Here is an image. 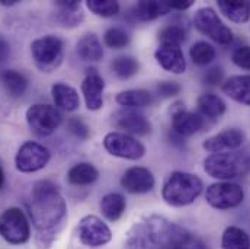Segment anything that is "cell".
Here are the masks:
<instances>
[{"instance_id":"1","label":"cell","mask_w":250,"mask_h":249,"mask_svg":"<svg viewBox=\"0 0 250 249\" xmlns=\"http://www.w3.org/2000/svg\"><path fill=\"white\" fill-rule=\"evenodd\" d=\"M28 211L38 248H51L67 219V204L57 185L51 181H38L32 188Z\"/></svg>"},{"instance_id":"2","label":"cell","mask_w":250,"mask_h":249,"mask_svg":"<svg viewBox=\"0 0 250 249\" xmlns=\"http://www.w3.org/2000/svg\"><path fill=\"white\" fill-rule=\"evenodd\" d=\"M176 223L162 216H150L135 223L126 233L123 249H163Z\"/></svg>"},{"instance_id":"3","label":"cell","mask_w":250,"mask_h":249,"mask_svg":"<svg viewBox=\"0 0 250 249\" xmlns=\"http://www.w3.org/2000/svg\"><path fill=\"white\" fill-rule=\"evenodd\" d=\"M204 171L215 180L231 181L250 174L249 150L212 153L204 160Z\"/></svg>"},{"instance_id":"4","label":"cell","mask_w":250,"mask_h":249,"mask_svg":"<svg viewBox=\"0 0 250 249\" xmlns=\"http://www.w3.org/2000/svg\"><path fill=\"white\" fill-rule=\"evenodd\" d=\"M202 180L189 172L175 171L167 175L162 188V197L172 207H185L192 204L202 192Z\"/></svg>"},{"instance_id":"5","label":"cell","mask_w":250,"mask_h":249,"mask_svg":"<svg viewBox=\"0 0 250 249\" xmlns=\"http://www.w3.org/2000/svg\"><path fill=\"white\" fill-rule=\"evenodd\" d=\"M31 54L35 66L44 71L50 73L57 68L64 57V43L56 35H44L32 41Z\"/></svg>"},{"instance_id":"6","label":"cell","mask_w":250,"mask_h":249,"mask_svg":"<svg viewBox=\"0 0 250 249\" xmlns=\"http://www.w3.org/2000/svg\"><path fill=\"white\" fill-rule=\"evenodd\" d=\"M0 236L10 245H23L31 238V223L18 207H9L0 214Z\"/></svg>"},{"instance_id":"7","label":"cell","mask_w":250,"mask_h":249,"mask_svg":"<svg viewBox=\"0 0 250 249\" xmlns=\"http://www.w3.org/2000/svg\"><path fill=\"white\" fill-rule=\"evenodd\" d=\"M193 25L202 35L220 45H229L233 41V31L221 21L212 7L198 9L193 15Z\"/></svg>"},{"instance_id":"8","label":"cell","mask_w":250,"mask_h":249,"mask_svg":"<svg viewBox=\"0 0 250 249\" xmlns=\"http://www.w3.org/2000/svg\"><path fill=\"white\" fill-rule=\"evenodd\" d=\"M29 128L40 137L51 136L62 124V113L48 104H34L25 114Z\"/></svg>"},{"instance_id":"9","label":"cell","mask_w":250,"mask_h":249,"mask_svg":"<svg viewBox=\"0 0 250 249\" xmlns=\"http://www.w3.org/2000/svg\"><path fill=\"white\" fill-rule=\"evenodd\" d=\"M207 203L217 210H230L240 205L245 200V189L231 181L211 184L205 192Z\"/></svg>"},{"instance_id":"10","label":"cell","mask_w":250,"mask_h":249,"mask_svg":"<svg viewBox=\"0 0 250 249\" xmlns=\"http://www.w3.org/2000/svg\"><path fill=\"white\" fill-rule=\"evenodd\" d=\"M50 159L51 153L44 144L29 140L19 147L15 156V165L19 172L32 174L44 169L48 165Z\"/></svg>"},{"instance_id":"11","label":"cell","mask_w":250,"mask_h":249,"mask_svg":"<svg viewBox=\"0 0 250 249\" xmlns=\"http://www.w3.org/2000/svg\"><path fill=\"white\" fill-rule=\"evenodd\" d=\"M77 236L87 248H101L112 241L109 226L98 216L87 214L82 217L77 226Z\"/></svg>"},{"instance_id":"12","label":"cell","mask_w":250,"mask_h":249,"mask_svg":"<svg viewBox=\"0 0 250 249\" xmlns=\"http://www.w3.org/2000/svg\"><path fill=\"white\" fill-rule=\"evenodd\" d=\"M104 147L109 155L126 160H138L146 155V147L141 141L121 131L108 133L104 137Z\"/></svg>"},{"instance_id":"13","label":"cell","mask_w":250,"mask_h":249,"mask_svg":"<svg viewBox=\"0 0 250 249\" xmlns=\"http://www.w3.org/2000/svg\"><path fill=\"white\" fill-rule=\"evenodd\" d=\"M245 133L239 128H227L215 136L208 137L204 143L202 147L212 153H224V152H233L239 150L243 143H245Z\"/></svg>"},{"instance_id":"14","label":"cell","mask_w":250,"mask_h":249,"mask_svg":"<svg viewBox=\"0 0 250 249\" xmlns=\"http://www.w3.org/2000/svg\"><path fill=\"white\" fill-rule=\"evenodd\" d=\"M114 125L121 130V133L128 136H148L151 133V123L148 118H146L143 114L134 111V110H123L115 113Z\"/></svg>"},{"instance_id":"15","label":"cell","mask_w":250,"mask_h":249,"mask_svg":"<svg viewBox=\"0 0 250 249\" xmlns=\"http://www.w3.org/2000/svg\"><path fill=\"white\" fill-rule=\"evenodd\" d=\"M80 88L87 110L99 111L104 107V91H105L104 77L95 68H90L87 70Z\"/></svg>"},{"instance_id":"16","label":"cell","mask_w":250,"mask_h":249,"mask_svg":"<svg viewBox=\"0 0 250 249\" xmlns=\"http://www.w3.org/2000/svg\"><path fill=\"white\" fill-rule=\"evenodd\" d=\"M156 184L150 169L143 166H132L126 169L121 178V185L129 194H147Z\"/></svg>"},{"instance_id":"17","label":"cell","mask_w":250,"mask_h":249,"mask_svg":"<svg viewBox=\"0 0 250 249\" xmlns=\"http://www.w3.org/2000/svg\"><path fill=\"white\" fill-rule=\"evenodd\" d=\"M154 59L162 68L173 74H182L187 70V60L179 45L160 44L154 51Z\"/></svg>"},{"instance_id":"18","label":"cell","mask_w":250,"mask_h":249,"mask_svg":"<svg viewBox=\"0 0 250 249\" xmlns=\"http://www.w3.org/2000/svg\"><path fill=\"white\" fill-rule=\"evenodd\" d=\"M205 127V118L199 114L181 111L172 115V131L181 137H190Z\"/></svg>"},{"instance_id":"19","label":"cell","mask_w":250,"mask_h":249,"mask_svg":"<svg viewBox=\"0 0 250 249\" xmlns=\"http://www.w3.org/2000/svg\"><path fill=\"white\" fill-rule=\"evenodd\" d=\"M51 95H53L56 108L59 111L73 113L80 107L79 92L67 83H62V82L54 83L51 86Z\"/></svg>"},{"instance_id":"20","label":"cell","mask_w":250,"mask_h":249,"mask_svg":"<svg viewBox=\"0 0 250 249\" xmlns=\"http://www.w3.org/2000/svg\"><path fill=\"white\" fill-rule=\"evenodd\" d=\"M223 92L233 101L250 107V74L231 76L223 83Z\"/></svg>"},{"instance_id":"21","label":"cell","mask_w":250,"mask_h":249,"mask_svg":"<svg viewBox=\"0 0 250 249\" xmlns=\"http://www.w3.org/2000/svg\"><path fill=\"white\" fill-rule=\"evenodd\" d=\"M56 6H57L56 19L62 26H68V28L77 26L84 18L79 0H57Z\"/></svg>"},{"instance_id":"22","label":"cell","mask_w":250,"mask_h":249,"mask_svg":"<svg viewBox=\"0 0 250 249\" xmlns=\"http://www.w3.org/2000/svg\"><path fill=\"white\" fill-rule=\"evenodd\" d=\"M172 9L167 1H159V0H141L132 7V16L140 22H150L154 21L166 13H169Z\"/></svg>"},{"instance_id":"23","label":"cell","mask_w":250,"mask_h":249,"mask_svg":"<svg viewBox=\"0 0 250 249\" xmlns=\"http://www.w3.org/2000/svg\"><path fill=\"white\" fill-rule=\"evenodd\" d=\"M220 12L234 23H246L250 19V1L248 0H218Z\"/></svg>"},{"instance_id":"24","label":"cell","mask_w":250,"mask_h":249,"mask_svg":"<svg viewBox=\"0 0 250 249\" xmlns=\"http://www.w3.org/2000/svg\"><path fill=\"white\" fill-rule=\"evenodd\" d=\"M76 53L83 62H99L104 57L102 43L96 34H86L77 41Z\"/></svg>"},{"instance_id":"25","label":"cell","mask_w":250,"mask_h":249,"mask_svg":"<svg viewBox=\"0 0 250 249\" xmlns=\"http://www.w3.org/2000/svg\"><path fill=\"white\" fill-rule=\"evenodd\" d=\"M163 249H207V245L202 239L178 225Z\"/></svg>"},{"instance_id":"26","label":"cell","mask_w":250,"mask_h":249,"mask_svg":"<svg viewBox=\"0 0 250 249\" xmlns=\"http://www.w3.org/2000/svg\"><path fill=\"white\" fill-rule=\"evenodd\" d=\"M196 105H198V110H199L201 115L204 118H207V120H217L227 110V105L223 101V98H220L215 93H209V92L202 93L198 98Z\"/></svg>"},{"instance_id":"27","label":"cell","mask_w":250,"mask_h":249,"mask_svg":"<svg viewBox=\"0 0 250 249\" xmlns=\"http://www.w3.org/2000/svg\"><path fill=\"white\" fill-rule=\"evenodd\" d=\"M99 178V171L89 162H80L71 166L67 172V181L71 185H90Z\"/></svg>"},{"instance_id":"28","label":"cell","mask_w":250,"mask_h":249,"mask_svg":"<svg viewBox=\"0 0 250 249\" xmlns=\"http://www.w3.org/2000/svg\"><path fill=\"white\" fill-rule=\"evenodd\" d=\"M125 208H126V200L120 192H109L101 201V211L104 217L109 222L120 220L124 216Z\"/></svg>"},{"instance_id":"29","label":"cell","mask_w":250,"mask_h":249,"mask_svg":"<svg viewBox=\"0 0 250 249\" xmlns=\"http://www.w3.org/2000/svg\"><path fill=\"white\" fill-rule=\"evenodd\" d=\"M117 104L126 110H135V108H144L148 107L153 102V96L146 89H128L123 91L115 98Z\"/></svg>"},{"instance_id":"30","label":"cell","mask_w":250,"mask_h":249,"mask_svg":"<svg viewBox=\"0 0 250 249\" xmlns=\"http://www.w3.org/2000/svg\"><path fill=\"white\" fill-rule=\"evenodd\" d=\"M0 82L6 89V92L13 98L22 96L28 89V79L16 70L0 71Z\"/></svg>"},{"instance_id":"31","label":"cell","mask_w":250,"mask_h":249,"mask_svg":"<svg viewBox=\"0 0 250 249\" xmlns=\"http://www.w3.org/2000/svg\"><path fill=\"white\" fill-rule=\"evenodd\" d=\"M223 249H250V236L237 226H229L221 236Z\"/></svg>"},{"instance_id":"32","label":"cell","mask_w":250,"mask_h":249,"mask_svg":"<svg viewBox=\"0 0 250 249\" xmlns=\"http://www.w3.org/2000/svg\"><path fill=\"white\" fill-rule=\"evenodd\" d=\"M111 70L118 79L126 80L138 73L140 63L131 56H121V57L114 59V62L111 63Z\"/></svg>"},{"instance_id":"33","label":"cell","mask_w":250,"mask_h":249,"mask_svg":"<svg viewBox=\"0 0 250 249\" xmlns=\"http://www.w3.org/2000/svg\"><path fill=\"white\" fill-rule=\"evenodd\" d=\"M188 38V29L184 23H170L166 25L159 32V41L160 44H173L179 45L184 44Z\"/></svg>"},{"instance_id":"34","label":"cell","mask_w":250,"mask_h":249,"mask_svg":"<svg viewBox=\"0 0 250 249\" xmlns=\"http://www.w3.org/2000/svg\"><path fill=\"white\" fill-rule=\"evenodd\" d=\"M190 60L198 66H207L215 60V48L207 41H196L189 48Z\"/></svg>"},{"instance_id":"35","label":"cell","mask_w":250,"mask_h":249,"mask_svg":"<svg viewBox=\"0 0 250 249\" xmlns=\"http://www.w3.org/2000/svg\"><path fill=\"white\" fill-rule=\"evenodd\" d=\"M86 6L92 13L102 18H112L118 15L121 9L120 3L115 0H87Z\"/></svg>"},{"instance_id":"36","label":"cell","mask_w":250,"mask_h":249,"mask_svg":"<svg viewBox=\"0 0 250 249\" xmlns=\"http://www.w3.org/2000/svg\"><path fill=\"white\" fill-rule=\"evenodd\" d=\"M129 40L131 38H129L128 32L123 28H120V26L108 28L105 31V34H104L105 44L112 50H123L129 44Z\"/></svg>"},{"instance_id":"37","label":"cell","mask_w":250,"mask_h":249,"mask_svg":"<svg viewBox=\"0 0 250 249\" xmlns=\"http://www.w3.org/2000/svg\"><path fill=\"white\" fill-rule=\"evenodd\" d=\"M181 92H182L181 83L173 82V80H163V82H159L156 86V93L163 99L173 98V96L179 95Z\"/></svg>"},{"instance_id":"38","label":"cell","mask_w":250,"mask_h":249,"mask_svg":"<svg viewBox=\"0 0 250 249\" xmlns=\"http://www.w3.org/2000/svg\"><path fill=\"white\" fill-rule=\"evenodd\" d=\"M67 127H68L70 133H71L76 138H79V140H86V138H89V136H90V128H89V125L86 124L82 118H79V117L70 118Z\"/></svg>"},{"instance_id":"39","label":"cell","mask_w":250,"mask_h":249,"mask_svg":"<svg viewBox=\"0 0 250 249\" xmlns=\"http://www.w3.org/2000/svg\"><path fill=\"white\" fill-rule=\"evenodd\" d=\"M231 60L237 67L250 70V45H242L236 48L231 54Z\"/></svg>"},{"instance_id":"40","label":"cell","mask_w":250,"mask_h":249,"mask_svg":"<svg viewBox=\"0 0 250 249\" xmlns=\"http://www.w3.org/2000/svg\"><path fill=\"white\" fill-rule=\"evenodd\" d=\"M223 77H224V70L218 66L215 67H211L208 68L204 76H202V82L208 86H217L223 82Z\"/></svg>"},{"instance_id":"41","label":"cell","mask_w":250,"mask_h":249,"mask_svg":"<svg viewBox=\"0 0 250 249\" xmlns=\"http://www.w3.org/2000/svg\"><path fill=\"white\" fill-rule=\"evenodd\" d=\"M9 56H10V44L3 35H0V64L6 62Z\"/></svg>"},{"instance_id":"42","label":"cell","mask_w":250,"mask_h":249,"mask_svg":"<svg viewBox=\"0 0 250 249\" xmlns=\"http://www.w3.org/2000/svg\"><path fill=\"white\" fill-rule=\"evenodd\" d=\"M172 10H187L189 7L193 6L192 0H173V1H167Z\"/></svg>"},{"instance_id":"43","label":"cell","mask_w":250,"mask_h":249,"mask_svg":"<svg viewBox=\"0 0 250 249\" xmlns=\"http://www.w3.org/2000/svg\"><path fill=\"white\" fill-rule=\"evenodd\" d=\"M16 3H18V0H0V4L1 6H13Z\"/></svg>"},{"instance_id":"44","label":"cell","mask_w":250,"mask_h":249,"mask_svg":"<svg viewBox=\"0 0 250 249\" xmlns=\"http://www.w3.org/2000/svg\"><path fill=\"white\" fill-rule=\"evenodd\" d=\"M3 184H4V174H3V169L0 168V189L3 187Z\"/></svg>"}]
</instances>
